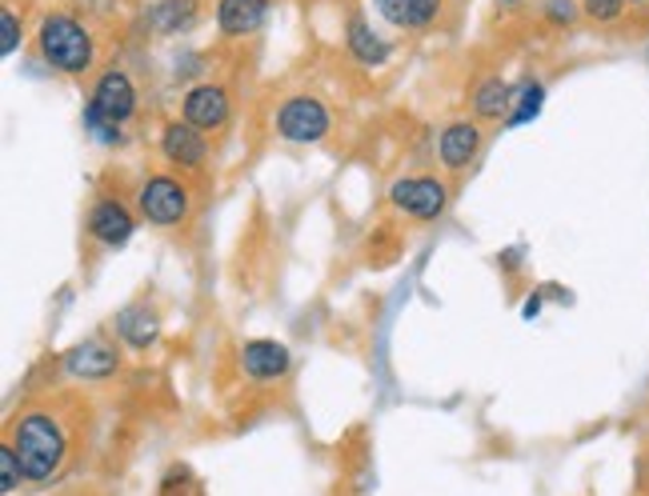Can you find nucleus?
<instances>
[{
  "instance_id": "12",
  "label": "nucleus",
  "mask_w": 649,
  "mask_h": 496,
  "mask_svg": "<svg viewBox=\"0 0 649 496\" xmlns=\"http://www.w3.org/2000/svg\"><path fill=\"white\" fill-rule=\"evenodd\" d=\"M478 149H481V129L473 125V120H453L450 129L441 132V140H437V157L450 172L473 165Z\"/></svg>"
},
{
  "instance_id": "10",
  "label": "nucleus",
  "mask_w": 649,
  "mask_h": 496,
  "mask_svg": "<svg viewBox=\"0 0 649 496\" xmlns=\"http://www.w3.org/2000/svg\"><path fill=\"white\" fill-rule=\"evenodd\" d=\"M185 120L200 132L220 129L229 120V92L220 89V85H197V89H189V97H185Z\"/></svg>"
},
{
  "instance_id": "6",
  "label": "nucleus",
  "mask_w": 649,
  "mask_h": 496,
  "mask_svg": "<svg viewBox=\"0 0 649 496\" xmlns=\"http://www.w3.org/2000/svg\"><path fill=\"white\" fill-rule=\"evenodd\" d=\"M390 200L413 220H437L450 205V189L437 177H401L390 185Z\"/></svg>"
},
{
  "instance_id": "5",
  "label": "nucleus",
  "mask_w": 649,
  "mask_h": 496,
  "mask_svg": "<svg viewBox=\"0 0 649 496\" xmlns=\"http://www.w3.org/2000/svg\"><path fill=\"white\" fill-rule=\"evenodd\" d=\"M330 132V109L317 97H289L277 112V137L289 145H317Z\"/></svg>"
},
{
  "instance_id": "15",
  "label": "nucleus",
  "mask_w": 649,
  "mask_h": 496,
  "mask_svg": "<svg viewBox=\"0 0 649 496\" xmlns=\"http://www.w3.org/2000/svg\"><path fill=\"white\" fill-rule=\"evenodd\" d=\"M345 40H350L353 57H357L361 65H370V69H377V65L390 60V44L370 29V20L365 17H350V32H345Z\"/></svg>"
},
{
  "instance_id": "19",
  "label": "nucleus",
  "mask_w": 649,
  "mask_h": 496,
  "mask_svg": "<svg viewBox=\"0 0 649 496\" xmlns=\"http://www.w3.org/2000/svg\"><path fill=\"white\" fill-rule=\"evenodd\" d=\"M541 105H545V85H541V80H530V85L521 89L518 109H513L510 125H525V120H533L541 112Z\"/></svg>"
},
{
  "instance_id": "11",
  "label": "nucleus",
  "mask_w": 649,
  "mask_h": 496,
  "mask_svg": "<svg viewBox=\"0 0 649 496\" xmlns=\"http://www.w3.org/2000/svg\"><path fill=\"white\" fill-rule=\"evenodd\" d=\"M265 17H269V0H217V29L229 40L260 32Z\"/></svg>"
},
{
  "instance_id": "9",
  "label": "nucleus",
  "mask_w": 649,
  "mask_h": 496,
  "mask_svg": "<svg viewBox=\"0 0 649 496\" xmlns=\"http://www.w3.org/2000/svg\"><path fill=\"white\" fill-rule=\"evenodd\" d=\"M293 357L281 340H245L240 345V373L249 380H281L289 373Z\"/></svg>"
},
{
  "instance_id": "17",
  "label": "nucleus",
  "mask_w": 649,
  "mask_h": 496,
  "mask_svg": "<svg viewBox=\"0 0 649 496\" xmlns=\"http://www.w3.org/2000/svg\"><path fill=\"white\" fill-rule=\"evenodd\" d=\"M117 328H120V337L129 340L132 348H149L153 340H157V317L140 305L125 308V313L117 317Z\"/></svg>"
},
{
  "instance_id": "21",
  "label": "nucleus",
  "mask_w": 649,
  "mask_h": 496,
  "mask_svg": "<svg viewBox=\"0 0 649 496\" xmlns=\"http://www.w3.org/2000/svg\"><path fill=\"white\" fill-rule=\"evenodd\" d=\"M581 9H586V17L590 20H598V24H610V20L621 17L626 0H581Z\"/></svg>"
},
{
  "instance_id": "18",
  "label": "nucleus",
  "mask_w": 649,
  "mask_h": 496,
  "mask_svg": "<svg viewBox=\"0 0 649 496\" xmlns=\"http://www.w3.org/2000/svg\"><path fill=\"white\" fill-rule=\"evenodd\" d=\"M193 20H197V4H193V0H157V9H153V24H157L160 32L189 29Z\"/></svg>"
},
{
  "instance_id": "4",
  "label": "nucleus",
  "mask_w": 649,
  "mask_h": 496,
  "mask_svg": "<svg viewBox=\"0 0 649 496\" xmlns=\"http://www.w3.org/2000/svg\"><path fill=\"white\" fill-rule=\"evenodd\" d=\"M137 209L157 229H173L189 217V189L173 177H149L137 192Z\"/></svg>"
},
{
  "instance_id": "1",
  "label": "nucleus",
  "mask_w": 649,
  "mask_h": 496,
  "mask_svg": "<svg viewBox=\"0 0 649 496\" xmlns=\"http://www.w3.org/2000/svg\"><path fill=\"white\" fill-rule=\"evenodd\" d=\"M37 49H40V60H45L49 69L65 72V77H80V72H89L92 60H97L92 32L85 29L77 17H69V12H49V17L40 20Z\"/></svg>"
},
{
  "instance_id": "3",
  "label": "nucleus",
  "mask_w": 649,
  "mask_h": 496,
  "mask_svg": "<svg viewBox=\"0 0 649 496\" xmlns=\"http://www.w3.org/2000/svg\"><path fill=\"white\" fill-rule=\"evenodd\" d=\"M132 112H137V85L129 80V72L109 69L97 85H92L85 125L92 129V137L112 145V140H120V125H125Z\"/></svg>"
},
{
  "instance_id": "25",
  "label": "nucleus",
  "mask_w": 649,
  "mask_h": 496,
  "mask_svg": "<svg viewBox=\"0 0 649 496\" xmlns=\"http://www.w3.org/2000/svg\"><path fill=\"white\" fill-rule=\"evenodd\" d=\"M630 4H646V0H630Z\"/></svg>"
},
{
  "instance_id": "16",
  "label": "nucleus",
  "mask_w": 649,
  "mask_h": 496,
  "mask_svg": "<svg viewBox=\"0 0 649 496\" xmlns=\"http://www.w3.org/2000/svg\"><path fill=\"white\" fill-rule=\"evenodd\" d=\"M510 105H513V89L501 77L481 80L478 89H473V112L481 120H501L510 112Z\"/></svg>"
},
{
  "instance_id": "24",
  "label": "nucleus",
  "mask_w": 649,
  "mask_h": 496,
  "mask_svg": "<svg viewBox=\"0 0 649 496\" xmlns=\"http://www.w3.org/2000/svg\"><path fill=\"white\" fill-rule=\"evenodd\" d=\"M538 313H541V297H530V300H525V317H538Z\"/></svg>"
},
{
  "instance_id": "23",
  "label": "nucleus",
  "mask_w": 649,
  "mask_h": 496,
  "mask_svg": "<svg viewBox=\"0 0 649 496\" xmlns=\"http://www.w3.org/2000/svg\"><path fill=\"white\" fill-rule=\"evenodd\" d=\"M545 12H550L553 24H570V20L578 17V9H573V0H550V4H545Z\"/></svg>"
},
{
  "instance_id": "26",
  "label": "nucleus",
  "mask_w": 649,
  "mask_h": 496,
  "mask_svg": "<svg viewBox=\"0 0 649 496\" xmlns=\"http://www.w3.org/2000/svg\"><path fill=\"white\" fill-rule=\"evenodd\" d=\"M505 4H518V0H505Z\"/></svg>"
},
{
  "instance_id": "2",
  "label": "nucleus",
  "mask_w": 649,
  "mask_h": 496,
  "mask_svg": "<svg viewBox=\"0 0 649 496\" xmlns=\"http://www.w3.org/2000/svg\"><path fill=\"white\" fill-rule=\"evenodd\" d=\"M12 448H17L20 465H24V477L29 480H49L60 465H65V433L49 413H29V417L17 420V433H12Z\"/></svg>"
},
{
  "instance_id": "14",
  "label": "nucleus",
  "mask_w": 649,
  "mask_h": 496,
  "mask_svg": "<svg viewBox=\"0 0 649 496\" xmlns=\"http://www.w3.org/2000/svg\"><path fill=\"white\" fill-rule=\"evenodd\" d=\"M65 368H69L72 377H85V380H105L117 373V353L109 345H100V340H89V345H77L65 357Z\"/></svg>"
},
{
  "instance_id": "8",
  "label": "nucleus",
  "mask_w": 649,
  "mask_h": 496,
  "mask_svg": "<svg viewBox=\"0 0 649 496\" xmlns=\"http://www.w3.org/2000/svg\"><path fill=\"white\" fill-rule=\"evenodd\" d=\"M160 152L180 169H200L205 157H209V145H205V132L193 129L189 120H169L165 132H160Z\"/></svg>"
},
{
  "instance_id": "7",
  "label": "nucleus",
  "mask_w": 649,
  "mask_h": 496,
  "mask_svg": "<svg viewBox=\"0 0 649 496\" xmlns=\"http://www.w3.org/2000/svg\"><path fill=\"white\" fill-rule=\"evenodd\" d=\"M132 229H137V220H132V212L125 209L120 200L100 197L89 209V237L97 240V245H105V248L129 245Z\"/></svg>"
},
{
  "instance_id": "13",
  "label": "nucleus",
  "mask_w": 649,
  "mask_h": 496,
  "mask_svg": "<svg viewBox=\"0 0 649 496\" xmlns=\"http://www.w3.org/2000/svg\"><path fill=\"white\" fill-rule=\"evenodd\" d=\"M373 9L390 20L393 29L417 32V29H430L433 20H437L441 0H373Z\"/></svg>"
},
{
  "instance_id": "22",
  "label": "nucleus",
  "mask_w": 649,
  "mask_h": 496,
  "mask_svg": "<svg viewBox=\"0 0 649 496\" xmlns=\"http://www.w3.org/2000/svg\"><path fill=\"white\" fill-rule=\"evenodd\" d=\"M0 29H4V37H0V52H4V57H12V52H17V44H20V20H17V12H12V9L0 12Z\"/></svg>"
},
{
  "instance_id": "20",
  "label": "nucleus",
  "mask_w": 649,
  "mask_h": 496,
  "mask_svg": "<svg viewBox=\"0 0 649 496\" xmlns=\"http://www.w3.org/2000/svg\"><path fill=\"white\" fill-rule=\"evenodd\" d=\"M20 477H24V465H20L17 448L4 445V448H0V488H4V493H12V488L20 485Z\"/></svg>"
}]
</instances>
